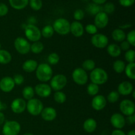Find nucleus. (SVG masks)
I'll use <instances>...</instances> for the list:
<instances>
[{"label": "nucleus", "instance_id": "obj_1", "mask_svg": "<svg viewBox=\"0 0 135 135\" xmlns=\"http://www.w3.org/2000/svg\"><path fill=\"white\" fill-rule=\"evenodd\" d=\"M35 71L36 78L41 83L50 81L53 76V70L48 63H40Z\"/></svg>", "mask_w": 135, "mask_h": 135}, {"label": "nucleus", "instance_id": "obj_2", "mask_svg": "<svg viewBox=\"0 0 135 135\" xmlns=\"http://www.w3.org/2000/svg\"><path fill=\"white\" fill-rule=\"evenodd\" d=\"M90 79L92 83L98 86L102 85L108 81V75L104 69L98 67L91 71L90 74Z\"/></svg>", "mask_w": 135, "mask_h": 135}, {"label": "nucleus", "instance_id": "obj_3", "mask_svg": "<svg viewBox=\"0 0 135 135\" xmlns=\"http://www.w3.org/2000/svg\"><path fill=\"white\" fill-rule=\"evenodd\" d=\"M70 25L71 23L68 20L64 18H57L53 24V28L54 32H56L60 35H67L70 32Z\"/></svg>", "mask_w": 135, "mask_h": 135}, {"label": "nucleus", "instance_id": "obj_4", "mask_svg": "<svg viewBox=\"0 0 135 135\" xmlns=\"http://www.w3.org/2000/svg\"><path fill=\"white\" fill-rule=\"evenodd\" d=\"M26 110L30 115L33 116H38L40 115L44 109L43 103L38 98H32L28 100L26 103Z\"/></svg>", "mask_w": 135, "mask_h": 135}, {"label": "nucleus", "instance_id": "obj_5", "mask_svg": "<svg viewBox=\"0 0 135 135\" xmlns=\"http://www.w3.org/2000/svg\"><path fill=\"white\" fill-rule=\"evenodd\" d=\"M25 34L27 40L32 42L40 41L42 38L41 30L35 25L28 24L26 25L25 28Z\"/></svg>", "mask_w": 135, "mask_h": 135}, {"label": "nucleus", "instance_id": "obj_6", "mask_svg": "<svg viewBox=\"0 0 135 135\" xmlns=\"http://www.w3.org/2000/svg\"><path fill=\"white\" fill-rule=\"evenodd\" d=\"M67 84V79L64 75L57 74L52 76L50 80V87L51 90L56 91H61L66 86Z\"/></svg>", "mask_w": 135, "mask_h": 135}, {"label": "nucleus", "instance_id": "obj_7", "mask_svg": "<svg viewBox=\"0 0 135 135\" xmlns=\"http://www.w3.org/2000/svg\"><path fill=\"white\" fill-rule=\"evenodd\" d=\"M21 127L16 121H7L4 123L2 129L3 135H18L21 132Z\"/></svg>", "mask_w": 135, "mask_h": 135}, {"label": "nucleus", "instance_id": "obj_8", "mask_svg": "<svg viewBox=\"0 0 135 135\" xmlns=\"http://www.w3.org/2000/svg\"><path fill=\"white\" fill-rule=\"evenodd\" d=\"M14 47L16 51L21 55H26L30 51V44L22 37H18L15 40Z\"/></svg>", "mask_w": 135, "mask_h": 135}, {"label": "nucleus", "instance_id": "obj_9", "mask_svg": "<svg viewBox=\"0 0 135 135\" xmlns=\"http://www.w3.org/2000/svg\"><path fill=\"white\" fill-rule=\"evenodd\" d=\"M72 79L76 84L83 86L88 83V76L86 71H84L81 67H78L73 72Z\"/></svg>", "mask_w": 135, "mask_h": 135}, {"label": "nucleus", "instance_id": "obj_10", "mask_svg": "<svg viewBox=\"0 0 135 135\" xmlns=\"http://www.w3.org/2000/svg\"><path fill=\"white\" fill-rule=\"evenodd\" d=\"M91 43L96 48L104 49L109 44V39L105 34L97 33L92 36Z\"/></svg>", "mask_w": 135, "mask_h": 135}, {"label": "nucleus", "instance_id": "obj_11", "mask_svg": "<svg viewBox=\"0 0 135 135\" xmlns=\"http://www.w3.org/2000/svg\"><path fill=\"white\" fill-rule=\"evenodd\" d=\"M119 109L122 113L123 115H132L134 114V103L132 100H128V99L122 100L119 104Z\"/></svg>", "mask_w": 135, "mask_h": 135}, {"label": "nucleus", "instance_id": "obj_12", "mask_svg": "<svg viewBox=\"0 0 135 135\" xmlns=\"http://www.w3.org/2000/svg\"><path fill=\"white\" fill-rule=\"evenodd\" d=\"M34 89L36 94L43 98L49 97L51 95L52 91L50 84L43 83L36 84Z\"/></svg>", "mask_w": 135, "mask_h": 135}, {"label": "nucleus", "instance_id": "obj_13", "mask_svg": "<svg viewBox=\"0 0 135 135\" xmlns=\"http://www.w3.org/2000/svg\"><path fill=\"white\" fill-rule=\"evenodd\" d=\"M26 108V102L25 100L21 98H17L13 100L11 104V109L12 112L17 114L23 113Z\"/></svg>", "mask_w": 135, "mask_h": 135}, {"label": "nucleus", "instance_id": "obj_14", "mask_svg": "<svg viewBox=\"0 0 135 135\" xmlns=\"http://www.w3.org/2000/svg\"><path fill=\"white\" fill-rule=\"evenodd\" d=\"M109 23V17L108 15L104 11H100L95 15L94 24V25L98 28L102 29L106 27Z\"/></svg>", "mask_w": 135, "mask_h": 135}, {"label": "nucleus", "instance_id": "obj_15", "mask_svg": "<svg viewBox=\"0 0 135 135\" xmlns=\"http://www.w3.org/2000/svg\"><path fill=\"white\" fill-rule=\"evenodd\" d=\"M110 123L116 129H121L126 124L125 118L121 113H115L111 116Z\"/></svg>", "mask_w": 135, "mask_h": 135}, {"label": "nucleus", "instance_id": "obj_16", "mask_svg": "<svg viewBox=\"0 0 135 135\" xmlns=\"http://www.w3.org/2000/svg\"><path fill=\"white\" fill-rule=\"evenodd\" d=\"M15 84L13 78L11 76H5L0 80V90L2 92L8 93L14 89Z\"/></svg>", "mask_w": 135, "mask_h": 135}, {"label": "nucleus", "instance_id": "obj_17", "mask_svg": "<svg viewBox=\"0 0 135 135\" xmlns=\"http://www.w3.org/2000/svg\"><path fill=\"white\" fill-rule=\"evenodd\" d=\"M92 108L96 111H101L105 108L107 105L106 98L102 95H96L94 96L91 102Z\"/></svg>", "mask_w": 135, "mask_h": 135}, {"label": "nucleus", "instance_id": "obj_18", "mask_svg": "<svg viewBox=\"0 0 135 135\" xmlns=\"http://www.w3.org/2000/svg\"><path fill=\"white\" fill-rule=\"evenodd\" d=\"M70 32L75 37L80 38L84 33V28L79 21H73L70 25Z\"/></svg>", "mask_w": 135, "mask_h": 135}, {"label": "nucleus", "instance_id": "obj_19", "mask_svg": "<svg viewBox=\"0 0 135 135\" xmlns=\"http://www.w3.org/2000/svg\"><path fill=\"white\" fill-rule=\"evenodd\" d=\"M134 90L133 85L131 82L123 81L120 83L117 87V92L119 95L122 96H129L131 94L132 92Z\"/></svg>", "mask_w": 135, "mask_h": 135}, {"label": "nucleus", "instance_id": "obj_20", "mask_svg": "<svg viewBox=\"0 0 135 135\" xmlns=\"http://www.w3.org/2000/svg\"><path fill=\"white\" fill-rule=\"evenodd\" d=\"M41 117L46 121H52L56 118L57 112L55 108L52 107H46L44 108L43 110L40 113Z\"/></svg>", "mask_w": 135, "mask_h": 135}, {"label": "nucleus", "instance_id": "obj_21", "mask_svg": "<svg viewBox=\"0 0 135 135\" xmlns=\"http://www.w3.org/2000/svg\"><path fill=\"white\" fill-rule=\"evenodd\" d=\"M38 63L37 61L34 59H28L25 61L22 66V70L26 73H33L36 70Z\"/></svg>", "mask_w": 135, "mask_h": 135}, {"label": "nucleus", "instance_id": "obj_22", "mask_svg": "<svg viewBox=\"0 0 135 135\" xmlns=\"http://www.w3.org/2000/svg\"><path fill=\"white\" fill-rule=\"evenodd\" d=\"M96 128H97V122L93 118L87 119L83 123V129L88 133H92L94 132Z\"/></svg>", "mask_w": 135, "mask_h": 135}, {"label": "nucleus", "instance_id": "obj_23", "mask_svg": "<svg viewBox=\"0 0 135 135\" xmlns=\"http://www.w3.org/2000/svg\"><path fill=\"white\" fill-rule=\"evenodd\" d=\"M107 52L112 57H117L121 54L119 46L116 44H110L107 46Z\"/></svg>", "mask_w": 135, "mask_h": 135}, {"label": "nucleus", "instance_id": "obj_24", "mask_svg": "<svg viewBox=\"0 0 135 135\" xmlns=\"http://www.w3.org/2000/svg\"><path fill=\"white\" fill-rule=\"evenodd\" d=\"M112 37L114 41L117 42H122L126 39V34L123 29L116 28L113 30Z\"/></svg>", "mask_w": 135, "mask_h": 135}, {"label": "nucleus", "instance_id": "obj_25", "mask_svg": "<svg viewBox=\"0 0 135 135\" xmlns=\"http://www.w3.org/2000/svg\"><path fill=\"white\" fill-rule=\"evenodd\" d=\"M11 7L16 10H22L28 5L29 0H9Z\"/></svg>", "mask_w": 135, "mask_h": 135}, {"label": "nucleus", "instance_id": "obj_26", "mask_svg": "<svg viewBox=\"0 0 135 135\" xmlns=\"http://www.w3.org/2000/svg\"><path fill=\"white\" fill-rule=\"evenodd\" d=\"M12 60V55L9 51L5 50H0V64H9Z\"/></svg>", "mask_w": 135, "mask_h": 135}, {"label": "nucleus", "instance_id": "obj_27", "mask_svg": "<svg viewBox=\"0 0 135 135\" xmlns=\"http://www.w3.org/2000/svg\"><path fill=\"white\" fill-rule=\"evenodd\" d=\"M22 94L24 100H31L32 98H34V94H35L34 88L30 86H27L25 87L22 91Z\"/></svg>", "mask_w": 135, "mask_h": 135}, {"label": "nucleus", "instance_id": "obj_28", "mask_svg": "<svg viewBox=\"0 0 135 135\" xmlns=\"http://www.w3.org/2000/svg\"><path fill=\"white\" fill-rule=\"evenodd\" d=\"M125 73L126 76L131 80L135 79V64L134 63H128L125 69Z\"/></svg>", "mask_w": 135, "mask_h": 135}, {"label": "nucleus", "instance_id": "obj_29", "mask_svg": "<svg viewBox=\"0 0 135 135\" xmlns=\"http://www.w3.org/2000/svg\"><path fill=\"white\" fill-rule=\"evenodd\" d=\"M125 67H126V65H125V62L123 61L117 59V60L113 62V69L115 72L117 73L121 74L123 73L124 71H125Z\"/></svg>", "mask_w": 135, "mask_h": 135}, {"label": "nucleus", "instance_id": "obj_30", "mask_svg": "<svg viewBox=\"0 0 135 135\" xmlns=\"http://www.w3.org/2000/svg\"><path fill=\"white\" fill-rule=\"evenodd\" d=\"M44 49V46L43 44L40 41L33 42L30 44V51L34 54H39L43 51Z\"/></svg>", "mask_w": 135, "mask_h": 135}, {"label": "nucleus", "instance_id": "obj_31", "mask_svg": "<svg viewBox=\"0 0 135 135\" xmlns=\"http://www.w3.org/2000/svg\"><path fill=\"white\" fill-rule=\"evenodd\" d=\"M54 30L51 25H46L41 30V35L45 38H50L54 34Z\"/></svg>", "mask_w": 135, "mask_h": 135}, {"label": "nucleus", "instance_id": "obj_32", "mask_svg": "<svg viewBox=\"0 0 135 135\" xmlns=\"http://www.w3.org/2000/svg\"><path fill=\"white\" fill-rule=\"evenodd\" d=\"M54 99L55 102L58 104H63L67 100V96L63 92L61 91H56L54 94Z\"/></svg>", "mask_w": 135, "mask_h": 135}, {"label": "nucleus", "instance_id": "obj_33", "mask_svg": "<svg viewBox=\"0 0 135 135\" xmlns=\"http://www.w3.org/2000/svg\"><path fill=\"white\" fill-rule=\"evenodd\" d=\"M82 68L86 71H92L96 68V63L92 59H86L82 64Z\"/></svg>", "mask_w": 135, "mask_h": 135}, {"label": "nucleus", "instance_id": "obj_34", "mask_svg": "<svg viewBox=\"0 0 135 135\" xmlns=\"http://www.w3.org/2000/svg\"><path fill=\"white\" fill-rule=\"evenodd\" d=\"M99 90H100L99 86L96 84H94V83H91L90 84H88V86H87V93H88V94H89L90 96H96V95H98Z\"/></svg>", "mask_w": 135, "mask_h": 135}, {"label": "nucleus", "instance_id": "obj_35", "mask_svg": "<svg viewBox=\"0 0 135 135\" xmlns=\"http://www.w3.org/2000/svg\"><path fill=\"white\" fill-rule=\"evenodd\" d=\"M87 11L92 15H96L99 12L102 11V7L100 5H96L95 3H91L87 7Z\"/></svg>", "mask_w": 135, "mask_h": 135}, {"label": "nucleus", "instance_id": "obj_36", "mask_svg": "<svg viewBox=\"0 0 135 135\" xmlns=\"http://www.w3.org/2000/svg\"><path fill=\"white\" fill-rule=\"evenodd\" d=\"M60 57L55 52L51 53L47 57V62L50 65H55L59 62Z\"/></svg>", "mask_w": 135, "mask_h": 135}, {"label": "nucleus", "instance_id": "obj_37", "mask_svg": "<svg viewBox=\"0 0 135 135\" xmlns=\"http://www.w3.org/2000/svg\"><path fill=\"white\" fill-rule=\"evenodd\" d=\"M119 98V94L118 93V92L115 90H113L108 94L106 100L107 102H109V103L114 104V103L117 102L118 101Z\"/></svg>", "mask_w": 135, "mask_h": 135}, {"label": "nucleus", "instance_id": "obj_38", "mask_svg": "<svg viewBox=\"0 0 135 135\" xmlns=\"http://www.w3.org/2000/svg\"><path fill=\"white\" fill-rule=\"evenodd\" d=\"M28 4L31 9L36 11L40 10L43 5L42 0H29Z\"/></svg>", "mask_w": 135, "mask_h": 135}, {"label": "nucleus", "instance_id": "obj_39", "mask_svg": "<svg viewBox=\"0 0 135 135\" xmlns=\"http://www.w3.org/2000/svg\"><path fill=\"white\" fill-rule=\"evenodd\" d=\"M125 59L126 61H127L129 63H134L135 59V52L134 50L130 49V50L125 51Z\"/></svg>", "mask_w": 135, "mask_h": 135}, {"label": "nucleus", "instance_id": "obj_40", "mask_svg": "<svg viewBox=\"0 0 135 135\" xmlns=\"http://www.w3.org/2000/svg\"><path fill=\"white\" fill-rule=\"evenodd\" d=\"M115 11V5L112 2H108L104 4L102 8V11L106 13L107 15L112 14Z\"/></svg>", "mask_w": 135, "mask_h": 135}, {"label": "nucleus", "instance_id": "obj_41", "mask_svg": "<svg viewBox=\"0 0 135 135\" xmlns=\"http://www.w3.org/2000/svg\"><path fill=\"white\" fill-rule=\"evenodd\" d=\"M98 30V28L94 24H88L84 28V31H86L88 34L92 36L97 34Z\"/></svg>", "mask_w": 135, "mask_h": 135}, {"label": "nucleus", "instance_id": "obj_42", "mask_svg": "<svg viewBox=\"0 0 135 135\" xmlns=\"http://www.w3.org/2000/svg\"><path fill=\"white\" fill-rule=\"evenodd\" d=\"M127 41L132 46H135V31L134 30H131L126 35Z\"/></svg>", "mask_w": 135, "mask_h": 135}, {"label": "nucleus", "instance_id": "obj_43", "mask_svg": "<svg viewBox=\"0 0 135 135\" xmlns=\"http://www.w3.org/2000/svg\"><path fill=\"white\" fill-rule=\"evenodd\" d=\"M73 17L76 21H80L84 17V13L82 9H78L75 11L73 13Z\"/></svg>", "mask_w": 135, "mask_h": 135}, {"label": "nucleus", "instance_id": "obj_44", "mask_svg": "<svg viewBox=\"0 0 135 135\" xmlns=\"http://www.w3.org/2000/svg\"><path fill=\"white\" fill-rule=\"evenodd\" d=\"M15 85H21L25 82V77L21 74H17L13 77Z\"/></svg>", "mask_w": 135, "mask_h": 135}, {"label": "nucleus", "instance_id": "obj_45", "mask_svg": "<svg viewBox=\"0 0 135 135\" xmlns=\"http://www.w3.org/2000/svg\"><path fill=\"white\" fill-rule=\"evenodd\" d=\"M9 12V8L6 4L0 3V17H4Z\"/></svg>", "mask_w": 135, "mask_h": 135}, {"label": "nucleus", "instance_id": "obj_46", "mask_svg": "<svg viewBox=\"0 0 135 135\" xmlns=\"http://www.w3.org/2000/svg\"><path fill=\"white\" fill-rule=\"evenodd\" d=\"M135 0H119V3L124 7H129L134 4Z\"/></svg>", "mask_w": 135, "mask_h": 135}, {"label": "nucleus", "instance_id": "obj_47", "mask_svg": "<svg viewBox=\"0 0 135 135\" xmlns=\"http://www.w3.org/2000/svg\"><path fill=\"white\" fill-rule=\"evenodd\" d=\"M130 46L131 45L129 44L127 41L124 40L122 42H121V45L119 46V47L121 48V51H127V50H130Z\"/></svg>", "mask_w": 135, "mask_h": 135}, {"label": "nucleus", "instance_id": "obj_48", "mask_svg": "<svg viewBox=\"0 0 135 135\" xmlns=\"http://www.w3.org/2000/svg\"><path fill=\"white\" fill-rule=\"evenodd\" d=\"M125 121H126V122H127L128 123L130 124V125H133L135 123L134 114L130 116H127V119H125Z\"/></svg>", "mask_w": 135, "mask_h": 135}, {"label": "nucleus", "instance_id": "obj_49", "mask_svg": "<svg viewBox=\"0 0 135 135\" xmlns=\"http://www.w3.org/2000/svg\"><path fill=\"white\" fill-rule=\"evenodd\" d=\"M112 135H126V134L121 129H115L112 132Z\"/></svg>", "mask_w": 135, "mask_h": 135}, {"label": "nucleus", "instance_id": "obj_50", "mask_svg": "<svg viewBox=\"0 0 135 135\" xmlns=\"http://www.w3.org/2000/svg\"><path fill=\"white\" fill-rule=\"evenodd\" d=\"M92 1L94 3L96 4V5H103V4L105 3L107 0H92Z\"/></svg>", "mask_w": 135, "mask_h": 135}, {"label": "nucleus", "instance_id": "obj_51", "mask_svg": "<svg viewBox=\"0 0 135 135\" xmlns=\"http://www.w3.org/2000/svg\"><path fill=\"white\" fill-rule=\"evenodd\" d=\"M5 115L3 112H0V125H3L5 122Z\"/></svg>", "mask_w": 135, "mask_h": 135}, {"label": "nucleus", "instance_id": "obj_52", "mask_svg": "<svg viewBox=\"0 0 135 135\" xmlns=\"http://www.w3.org/2000/svg\"><path fill=\"white\" fill-rule=\"evenodd\" d=\"M3 108H4V104H3L2 102L0 100V112H1V110H2Z\"/></svg>", "mask_w": 135, "mask_h": 135}, {"label": "nucleus", "instance_id": "obj_53", "mask_svg": "<svg viewBox=\"0 0 135 135\" xmlns=\"http://www.w3.org/2000/svg\"><path fill=\"white\" fill-rule=\"evenodd\" d=\"M127 135H135V131L134 130H131L130 131H129Z\"/></svg>", "mask_w": 135, "mask_h": 135}, {"label": "nucleus", "instance_id": "obj_54", "mask_svg": "<svg viewBox=\"0 0 135 135\" xmlns=\"http://www.w3.org/2000/svg\"><path fill=\"white\" fill-rule=\"evenodd\" d=\"M132 94H133V98H135V91H134V90H133V92H132Z\"/></svg>", "mask_w": 135, "mask_h": 135}, {"label": "nucleus", "instance_id": "obj_55", "mask_svg": "<svg viewBox=\"0 0 135 135\" xmlns=\"http://www.w3.org/2000/svg\"><path fill=\"white\" fill-rule=\"evenodd\" d=\"M23 135H34L33 134H32V133H25V134H24Z\"/></svg>", "mask_w": 135, "mask_h": 135}, {"label": "nucleus", "instance_id": "obj_56", "mask_svg": "<svg viewBox=\"0 0 135 135\" xmlns=\"http://www.w3.org/2000/svg\"><path fill=\"white\" fill-rule=\"evenodd\" d=\"M1 43H0V50H1Z\"/></svg>", "mask_w": 135, "mask_h": 135}]
</instances>
